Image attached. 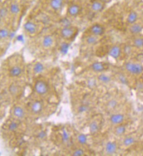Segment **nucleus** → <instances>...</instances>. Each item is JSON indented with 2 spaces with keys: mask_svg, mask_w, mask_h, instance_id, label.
<instances>
[{
  "mask_svg": "<svg viewBox=\"0 0 143 156\" xmlns=\"http://www.w3.org/2000/svg\"><path fill=\"white\" fill-rule=\"evenodd\" d=\"M54 42V40L53 37L52 35H46L43 38L42 41V46L45 48H51L53 46Z\"/></svg>",
  "mask_w": 143,
  "mask_h": 156,
  "instance_id": "obj_15",
  "label": "nucleus"
},
{
  "mask_svg": "<svg viewBox=\"0 0 143 156\" xmlns=\"http://www.w3.org/2000/svg\"><path fill=\"white\" fill-rule=\"evenodd\" d=\"M64 5V0H51L50 6L54 11H60Z\"/></svg>",
  "mask_w": 143,
  "mask_h": 156,
  "instance_id": "obj_17",
  "label": "nucleus"
},
{
  "mask_svg": "<svg viewBox=\"0 0 143 156\" xmlns=\"http://www.w3.org/2000/svg\"><path fill=\"white\" fill-rule=\"evenodd\" d=\"M105 150L108 155L115 154L117 150V145L114 142H108L105 145Z\"/></svg>",
  "mask_w": 143,
  "mask_h": 156,
  "instance_id": "obj_10",
  "label": "nucleus"
},
{
  "mask_svg": "<svg viewBox=\"0 0 143 156\" xmlns=\"http://www.w3.org/2000/svg\"><path fill=\"white\" fill-rule=\"evenodd\" d=\"M143 30V26L140 23L137 22L130 25L129 28V32L132 35H139Z\"/></svg>",
  "mask_w": 143,
  "mask_h": 156,
  "instance_id": "obj_11",
  "label": "nucleus"
},
{
  "mask_svg": "<svg viewBox=\"0 0 143 156\" xmlns=\"http://www.w3.org/2000/svg\"><path fill=\"white\" fill-rule=\"evenodd\" d=\"M9 12L13 14H17L20 12V7L16 3H13L9 6Z\"/></svg>",
  "mask_w": 143,
  "mask_h": 156,
  "instance_id": "obj_26",
  "label": "nucleus"
},
{
  "mask_svg": "<svg viewBox=\"0 0 143 156\" xmlns=\"http://www.w3.org/2000/svg\"><path fill=\"white\" fill-rule=\"evenodd\" d=\"M60 33L63 38L66 39V40H70L76 35L77 33V29L72 26L63 27L61 30Z\"/></svg>",
  "mask_w": 143,
  "mask_h": 156,
  "instance_id": "obj_3",
  "label": "nucleus"
},
{
  "mask_svg": "<svg viewBox=\"0 0 143 156\" xmlns=\"http://www.w3.org/2000/svg\"><path fill=\"white\" fill-rule=\"evenodd\" d=\"M23 28L25 32L32 35V34H35L37 32V25L34 22L28 21L23 25Z\"/></svg>",
  "mask_w": 143,
  "mask_h": 156,
  "instance_id": "obj_8",
  "label": "nucleus"
},
{
  "mask_svg": "<svg viewBox=\"0 0 143 156\" xmlns=\"http://www.w3.org/2000/svg\"><path fill=\"white\" fill-rule=\"evenodd\" d=\"M105 7V4L100 1V0H95L93 1L90 5L91 9L95 13H100L102 12Z\"/></svg>",
  "mask_w": 143,
  "mask_h": 156,
  "instance_id": "obj_6",
  "label": "nucleus"
},
{
  "mask_svg": "<svg viewBox=\"0 0 143 156\" xmlns=\"http://www.w3.org/2000/svg\"><path fill=\"white\" fill-rule=\"evenodd\" d=\"M136 142V139L134 137L131 136H129L126 137L123 140V145L126 147H129L130 146L134 145Z\"/></svg>",
  "mask_w": 143,
  "mask_h": 156,
  "instance_id": "obj_22",
  "label": "nucleus"
},
{
  "mask_svg": "<svg viewBox=\"0 0 143 156\" xmlns=\"http://www.w3.org/2000/svg\"><path fill=\"white\" fill-rule=\"evenodd\" d=\"M91 69L95 72H102L106 69L104 63L102 62H95L91 66Z\"/></svg>",
  "mask_w": 143,
  "mask_h": 156,
  "instance_id": "obj_13",
  "label": "nucleus"
},
{
  "mask_svg": "<svg viewBox=\"0 0 143 156\" xmlns=\"http://www.w3.org/2000/svg\"><path fill=\"white\" fill-rule=\"evenodd\" d=\"M126 131V127L124 125H118L115 129V134L117 136H121L124 135Z\"/></svg>",
  "mask_w": 143,
  "mask_h": 156,
  "instance_id": "obj_25",
  "label": "nucleus"
},
{
  "mask_svg": "<svg viewBox=\"0 0 143 156\" xmlns=\"http://www.w3.org/2000/svg\"><path fill=\"white\" fill-rule=\"evenodd\" d=\"M9 91L12 95H15L18 92V87L15 84H12L9 87Z\"/></svg>",
  "mask_w": 143,
  "mask_h": 156,
  "instance_id": "obj_30",
  "label": "nucleus"
},
{
  "mask_svg": "<svg viewBox=\"0 0 143 156\" xmlns=\"http://www.w3.org/2000/svg\"><path fill=\"white\" fill-rule=\"evenodd\" d=\"M77 140L79 144L83 145L86 144L88 142V139H87V136L86 135L83 134H79L77 136Z\"/></svg>",
  "mask_w": 143,
  "mask_h": 156,
  "instance_id": "obj_29",
  "label": "nucleus"
},
{
  "mask_svg": "<svg viewBox=\"0 0 143 156\" xmlns=\"http://www.w3.org/2000/svg\"><path fill=\"white\" fill-rule=\"evenodd\" d=\"M98 37H97V36H95L94 35H92V34H91V35H88L86 38V43H88V45H90V46L96 45L97 43H98V41H99Z\"/></svg>",
  "mask_w": 143,
  "mask_h": 156,
  "instance_id": "obj_19",
  "label": "nucleus"
},
{
  "mask_svg": "<svg viewBox=\"0 0 143 156\" xmlns=\"http://www.w3.org/2000/svg\"><path fill=\"white\" fill-rule=\"evenodd\" d=\"M90 31L91 34L97 37L102 36L105 33V28L99 23H95L90 27Z\"/></svg>",
  "mask_w": 143,
  "mask_h": 156,
  "instance_id": "obj_4",
  "label": "nucleus"
},
{
  "mask_svg": "<svg viewBox=\"0 0 143 156\" xmlns=\"http://www.w3.org/2000/svg\"><path fill=\"white\" fill-rule=\"evenodd\" d=\"M30 108L32 113L35 114L40 113L43 110V104L40 101H35L32 103Z\"/></svg>",
  "mask_w": 143,
  "mask_h": 156,
  "instance_id": "obj_12",
  "label": "nucleus"
},
{
  "mask_svg": "<svg viewBox=\"0 0 143 156\" xmlns=\"http://www.w3.org/2000/svg\"><path fill=\"white\" fill-rule=\"evenodd\" d=\"M99 130V125L95 121H93L89 125L90 133L92 135L97 134Z\"/></svg>",
  "mask_w": 143,
  "mask_h": 156,
  "instance_id": "obj_20",
  "label": "nucleus"
},
{
  "mask_svg": "<svg viewBox=\"0 0 143 156\" xmlns=\"http://www.w3.org/2000/svg\"><path fill=\"white\" fill-rule=\"evenodd\" d=\"M88 86L90 88H93V87H95L96 86V82L94 79H90L88 81Z\"/></svg>",
  "mask_w": 143,
  "mask_h": 156,
  "instance_id": "obj_38",
  "label": "nucleus"
},
{
  "mask_svg": "<svg viewBox=\"0 0 143 156\" xmlns=\"http://www.w3.org/2000/svg\"><path fill=\"white\" fill-rule=\"evenodd\" d=\"M34 90L38 95L43 96L47 93L49 86L46 82L42 80L37 81L34 86Z\"/></svg>",
  "mask_w": 143,
  "mask_h": 156,
  "instance_id": "obj_2",
  "label": "nucleus"
},
{
  "mask_svg": "<svg viewBox=\"0 0 143 156\" xmlns=\"http://www.w3.org/2000/svg\"><path fill=\"white\" fill-rule=\"evenodd\" d=\"M107 105L108 108H109L110 110L115 109L118 105V102L115 100H111L108 102Z\"/></svg>",
  "mask_w": 143,
  "mask_h": 156,
  "instance_id": "obj_33",
  "label": "nucleus"
},
{
  "mask_svg": "<svg viewBox=\"0 0 143 156\" xmlns=\"http://www.w3.org/2000/svg\"><path fill=\"white\" fill-rule=\"evenodd\" d=\"M124 115L121 113H116L111 115L110 117V121L113 125H118L122 124L124 120Z\"/></svg>",
  "mask_w": 143,
  "mask_h": 156,
  "instance_id": "obj_9",
  "label": "nucleus"
},
{
  "mask_svg": "<svg viewBox=\"0 0 143 156\" xmlns=\"http://www.w3.org/2000/svg\"><path fill=\"white\" fill-rule=\"evenodd\" d=\"M85 154V152L82 149H77L73 152V155L74 156H82Z\"/></svg>",
  "mask_w": 143,
  "mask_h": 156,
  "instance_id": "obj_35",
  "label": "nucleus"
},
{
  "mask_svg": "<svg viewBox=\"0 0 143 156\" xmlns=\"http://www.w3.org/2000/svg\"><path fill=\"white\" fill-rule=\"evenodd\" d=\"M17 40L19 42H22L23 40V37L22 35H19L17 37Z\"/></svg>",
  "mask_w": 143,
  "mask_h": 156,
  "instance_id": "obj_41",
  "label": "nucleus"
},
{
  "mask_svg": "<svg viewBox=\"0 0 143 156\" xmlns=\"http://www.w3.org/2000/svg\"><path fill=\"white\" fill-rule=\"evenodd\" d=\"M125 69L128 72L133 75H139L143 72V66L139 63L127 62L125 64Z\"/></svg>",
  "mask_w": 143,
  "mask_h": 156,
  "instance_id": "obj_1",
  "label": "nucleus"
},
{
  "mask_svg": "<svg viewBox=\"0 0 143 156\" xmlns=\"http://www.w3.org/2000/svg\"><path fill=\"white\" fill-rule=\"evenodd\" d=\"M70 43L68 42H62L61 43V45L60 47V51L61 53H62V55H66L69 52V49H70Z\"/></svg>",
  "mask_w": 143,
  "mask_h": 156,
  "instance_id": "obj_27",
  "label": "nucleus"
},
{
  "mask_svg": "<svg viewBox=\"0 0 143 156\" xmlns=\"http://www.w3.org/2000/svg\"><path fill=\"white\" fill-rule=\"evenodd\" d=\"M18 124L16 121H12L8 125V130L10 131H15L18 129Z\"/></svg>",
  "mask_w": 143,
  "mask_h": 156,
  "instance_id": "obj_32",
  "label": "nucleus"
},
{
  "mask_svg": "<svg viewBox=\"0 0 143 156\" xmlns=\"http://www.w3.org/2000/svg\"><path fill=\"white\" fill-rule=\"evenodd\" d=\"M119 80L123 84H127V80L126 79V77H125L124 76H120Z\"/></svg>",
  "mask_w": 143,
  "mask_h": 156,
  "instance_id": "obj_40",
  "label": "nucleus"
},
{
  "mask_svg": "<svg viewBox=\"0 0 143 156\" xmlns=\"http://www.w3.org/2000/svg\"><path fill=\"white\" fill-rule=\"evenodd\" d=\"M46 136V133L44 131H41L38 134L37 137H38L40 139H45Z\"/></svg>",
  "mask_w": 143,
  "mask_h": 156,
  "instance_id": "obj_39",
  "label": "nucleus"
},
{
  "mask_svg": "<svg viewBox=\"0 0 143 156\" xmlns=\"http://www.w3.org/2000/svg\"><path fill=\"white\" fill-rule=\"evenodd\" d=\"M88 110V106L86 105H81L78 108V111L80 113H85V111Z\"/></svg>",
  "mask_w": 143,
  "mask_h": 156,
  "instance_id": "obj_37",
  "label": "nucleus"
},
{
  "mask_svg": "<svg viewBox=\"0 0 143 156\" xmlns=\"http://www.w3.org/2000/svg\"><path fill=\"white\" fill-rule=\"evenodd\" d=\"M10 32L7 28L0 29V40H4L9 37L10 35Z\"/></svg>",
  "mask_w": 143,
  "mask_h": 156,
  "instance_id": "obj_28",
  "label": "nucleus"
},
{
  "mask_svg": "<svg viewBox=\"0 0 143 156\" xmlns=\"http://www.w3.org/2000/svg\"><path fill=\"white\" fill-rule=\"evenodd\" d=\"M98 79L103 84H108L111 81L112 78L110 76L102 73L98 76Z\"/></svg>",
  "mask_w": 143,
  "mask_h": 156,
  "instance_id": "obj_21",
  "label": "nucleus"
},
{
  "mask_svg": "<svg viewBox=\"0 0 143 156\" xmlns=\"http://www.w3.org/2000/svg\"><path fill=\"white\" fill-rule=\"evenodd\" d=\"M61 139L64 142H68L70 140V135H69L68 131L65 130L63 129L62 134H61Z\"/></svg>",
  "mask_w": 143,
  "mask_h": 156,
  "instance_id": "obj_31",
  "label": "nucleus"
},
{
  "mask_svg": "<svg viewBox=\"0 0 143 156\" xmlns=\"http://www.w3.org/2000/svg\"><path fill=\"white\" fill-rule=\"evenodd\" d=\"M8 14V9L4 8L1 7L0 8V18H5Z\"/></svg>",
  "mask_w": 143,
  "mask_h": 156,
  "instance_id": "obj_36",
  "label": "nucleus"
},
{
  "mask_svg": "<svg viewBox=\"0 0 143 156\" xmlns=\"http://www.w3.org/2000/svg\"><path fill=\"white\" fill-rule=\"evenodd\" d=\"M13 114L18 119L23 118L25 116V112L22 107L20 106H15L13 110Z\"/></svg>",
  "mask_w": 143,
  "mask_h": 156,
  "instance_id": "obj_14",
  "label": "nucleus"
},
{
  "mask_svg": "<svg viewBox=\"0 0 143 156\" xmlns=\"http://www.w3.org/2000/svg\"><path fill=\"white\" fill-rule=\"evenodd\" d=\"M61 25L63 27H71V21L67 18H63L61 22Z\"/></svg>",
  "mask_w": 143,
  "mask_h": 156,
  "instance_id": "obj_34",
  "label": "nucleus"
},
{
  "mask_svg": "<svg viewBox=\"0 0 143 156\" xmlns=\"http://www.w3.org/2000/svg\"><path fill=\"white\" fill-rule=\"evenodd\" d=\"M121 53L122 50L120 47L115 45L111 47L109 52H108V56L113 59H117L120 57Z\"/></svg>",
  "mask_w": 143,
  "mask_h": 156,
  "instance_id": "obj_7",
  "label": "nucleus"
},
{
  "mask_svg": "<svg viewBox=\"0 0 143 156\" xmlns=\"http://www.w3.org/2000/svg\"><path fill=\"white\" fill-rule=\"evenodd\" d=\"M44 71V66L41 62H37L33 67V71L36 74H39Z\"/></svg>",
  "mask_w": 143,
  "mask_h": 156,
  "instance_id": "obj_24",
  "label": "nucleus"
},
{
  "mask_svg": "<svg viewBox=\"0 0 143 156\" xmlns=\"http://www.w3.org/2000/svg\"><path fill=\"white\" fill-rule=\"evenodd\" d=\"M138 18H139V16H138L137 13L134 10H132L128 14L126 20L127 23H129V25H132V24L137 22Z\"/></svg>",
  "mask_w": 143,
  "mask_h": 156,
  "instance_id": "obj_16",
  "label": "nucleus"
},
{
  "mask_svg": "<svg viewBox=\"0 0 143 156\" xmlns=\"http://www.w3.org/2000/svg\"><path fill=\"white\" fill-rule=\"evenodd\" d=\"M133 46L137 48H143V37H136L132 41Z\"/></svg>",
  "mask_w": 143,
  "mask_h": 156,
  "instance_id": "obj_23",
  "label": "nucleus"
},
{
  "mask_svg": "<svg viewBox=\"0 0 143 156\" xmlns=\"http://www.w3.org/2000/svg\"><path fill=\"white\" fill-rule=\"evenodd\" d=\"M81 12V6L78 4L73 3L68 8V13L70 16L76 17L80 14Z\"/></svg>",
  "mask_w": 143,
  "mask_h": 156,
  "instance_id": "obj_5",
  "label": "nucleus"
},
{
  "mask_svg": "<svg viewBox=\"0 0 143 156\" xmlns=\"http://www.w3.org/2000/svg\"><path fill=\"white\" fill-rule=\"evenodd\" d=\"M22 73V68L18 66H13L9 69V75L12 77H18L20 76H21Z\"/></svg>",
  "mask_w": 143,
  "mask_h": 156,
  "instance_id": "obj_18",
  "label": "nucleus"
}]
</instances>
